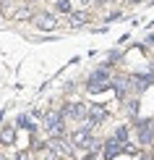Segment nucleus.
Returning a JSON list of instances; mask_svg holds the SVG:
<instances>
[{
	"label": "nucleus",
	"mask_w": 154,
	"mask_h": 160,
	"mask_svg": "<svg viewBox=\"0 0 154 160\" xmlns=\"http://www.w3.org/2000/svg\"><path fill=\"white\" fill-rule=\"evenodd\" d=\"M16 160H29V152H18V158Z\"/></svg>",
	"instance_id": "nucleus-16"
},
{
	"label": "nucleus",
	"mask_w": 154,
	"mask_h": 160,
	"mask_svg": "<svg viewBox=\"0 0 154 160\" xmlns=\"http://www.w3.org/2000/svg\"><path fill=\"white\" fill-rule=\"evenodd\" d=\"M112 139H118L120 144H125V142H128V129H125V126H118V129H115V137H112Z\"/></svg>",
	"instance_id": "nucleus-12"
},
{
	"label": "nucleus",
	"mask_w": 154,
	"mask_h": 160,
	"mask_svg": "<svg viewBox=\"0 0 154 160\" xmlns=\"http://www.w3.org/2000/svg\"><path fill=\"white\" fill-rule=\"evenodd\" d=\"M128 113H131V116L138 113V100H131V102H128Z\"/></svg>",
	"instance_id": "nucleus-15"
},
{
	"label": "nucleus",
	"mask_w": 154,
	"mask_h": 160,
	"mask_svg": "<svg viewBox=\"0 0 154 160\" xmlns=\"http://www.w3.org/2000/svg\"><path fill=\"white\" fill-rule=\"evenodd\" d=\"M44 131H47L50 137H63L65 118H63L60 110H47V113H44Z\"/></svg>",
	"instance_id": "nucleus-1"
},
{
	"label": "nucleus",
	"mask_w": 154,
	"mask_h": 160,
	"mask_svg": "<svg viewBox=\"0 0 154 160\" xmlns=\"http://www.w3.org/2000/svg\"><path fill=\"white\" fill-rule=\"evenodd\" d=\"M120 150H123V144H120L118 139H110V142L105 144V160H112L115 155H120Z\"/></svg>",
	"instance_id": "nucleus-7"
},
{
	"label": "nucleus",
	"mask_w": 154,
	"mask_h": 160,
	"mask_svg": "<svg viewBox=\"0 0 154 160\" xmlns=\"http://www.w3.org/2000/svg\"><path fill=\"white\" fill-rule=\"evenodd\" d=\"M0 160H3V158H0Z\"/></svg>",
	"instance_id": "nucleus-21"
},
{
	"label": "nucleus",
	"mask_w": 154,
	"mask_h": 160,
	"mask_svg": "<svg viewBox=\"0 0 154 160\" xmlns=\"http://www.w3.org/2000/svg\"><path fill=\"white\" fill-rule=\"evenodd\" d=\"M131 87H136V89H146L152 82H154V76L152 74H136V76H131Z\"/></svg>",
	"instance_id": "nucleus-6"
},
{
	"label": "nucleus",
	"mask_w": 154,
	"mask_h": 160,
	"mask_svg": "<svg viewBox=\"0 0 154 160\" xmlns=\"http://www.w3.org/2000/svg\"><path fill=\"white\" fill-rule=\"evenodd\" d=\"M55 11L68 16V13H73V3H71V0H55Z\"/></svg>",
	"instance_id": "nucleus-9"
},
{
	"label": "nucleus",
	"mask_w": 154,
	"mask_h": 160,
	"mask_svg": "<svg viewBox=\"0 0 154 160\" xmlns=\"http://www.w3.org/2000/svg\"><path fill=\"white\" fill-rule=\"evenodd\" d=\"M24 3H26V5H29V3H37V0H24Z\"/></svg>",
	"instance_id": "nucleus-19"
},
{
	"label": "nucleus",
	"mask_w": 154,
	"mask_h": 160,
	"mask_svg": "<svg viewBox=\"0 0 154 160\" xmlns=\"http://www.w3.org/2000/svg\"><path fill=\"white\" fill-rule=\"evenodd\" d=\"M91 3V0H78V5H89Z\"/></svg>",
	"instance_id": "nucleus-17"
},
{
	"label": "nucleus",
	"mask_w": 154,
	"mask_h": 160,
	"mask_svg": "<svg viewBox=\"0 0 154 160\" xmlns=\"http://www.w3.org/2000/svg\"><path fill=\"white\" fill-rule=\"evenodd\" d=\"M0 139H3V142H8V144H11L13 139H16V131H13V129H5V131H3V137H0Z\"/></svg>",
	"instance_id": "nucleus-14"
},
{
	"label": "nucleus",
	"mask_w": 154,
	"mask_h": 160,
	"mask_svg": "<svg viewBox=\"0 0 154 160\" xmlns=\"http://www.w3.org/2000/svg\"><path fill=\"white\" fill-rule=\"evenodd\" d=\"M68 24L71 26H84L86 24V13H76V11L68 13Z\"/></svg>",
	"instance_id": "nucleus-10"
},
{
	"label": "nucleus",
	"mask_w": 154,
	"mask_h": 160,
	"mask_svg": "<svg viewBox=\"0 0 154 160\" xmlns=\"http://www.w3.org/2000/svg\"><path fill=\"white\" fill-rule=\"evenodd\" d=\"M128 3H131V5H138V3H144V0H128Z\"/></svg>",
	"instance_id": "nucleus-18"
},
{
	"label": "nucleus",
	"mask_w": 154,
	"mask_h": 160,
	"mask_svg": "<svg viewBox=\"0 0 154 160\" xmlns=\"http://www.w3.org/2000/svg\"><path fill=\"white\" fill-rule=\"evenodd\" d=\"M18 126H21V129H26V131H34V129H37V126L31 123V118L26 116V113H24V116H18Z\"/></svg>",
	"instance_id": "nucleus-13"
},
{
	"label": "nucleus",
	"mask_w": 154,
	"mask_h": 160,
	"mask_svg": "<svg viewBox=\"0 0 154 160\" xmlns=\"http://www.w3.org/2000/svg\"><path fill=\"white\" fill-rule=\"evenodd\" d=\"M71 142L76 144V147H89V144H91V129H86V126H78V129L71 134Z\"/></svg>",
	"instance_id": "nucleus-3"
},
{
	"label": "nucleus",
	"mask_w": 154,
	"mask_h": 160,
	"mask_svg": "<svg viewBox=\"0 0 154 160\" xmlns=\"http://www.w3.org/2000/svg\"><path fill=\"white\" fill-rule=\"evenodd\" d=\"M99 3H112V0H99Z\"/></svg>",
	"instance_id": "nucleus-20"
},
{
	"label": "nucleus",
	"mask_w": 154,
	"mask_h": 160,
	"mask_svg": "<svg viewBox=\"0 0 154 160\" xmlns=\"http://www.w3.org/2000/svg\"><path fill=\"white\" fill-rule=\"evenodd\" d=\"M105 82H112V79H110V71H107V68H97V71H91L89 84H105Z\"/></svg>",
	"instance_id": "nucleus-8"
},
{
	"label": "nucleus",
	"mask_w": 154,
	"mask_h": 160,
	"mask_svg": "<svg viewBox=\"0 0 154 160\" xmlns=\"http://www.w3.org/2000/svg\"><path fill=\"white\" fill-rule=\"evenodd\" d=\"M138 142L141 144L154 142V121H138Z\"/></svg>",
	"instance_id": "nucleus-4"
},
{
	"label": "nucleus",
	"mask_w": 154,
	"mask_h": 160,
	"mask_svg": "<svg viewBox=\"0 0 154 160\" xmlns=\"http://www.w3.org/2000/svg\"><path fill=\"white\" fill-rule=\"evenodd\" d=\"M55 13H37L34 16V26L37 29H42V32H50V29H55Z\"/></svg>",
	"instance_id": "nucleus-5"
},
{
	"label": "nucleus",
	"mask_w": 154,
	"mask_h": 160,
	"mask_svg": "<svg viewBox=\"0 0 154 160\" xmlns=\"http://www.w3.org/2000/svg\"><path fill=\"white\" fill-rule=\"evenodd\" d=\"M112 87H115V95H118V97H125V89H128V79H115V82H112Z\"/></svg>",
	"instance_id": "nucleus-11"
},
{
	"label": "nucleus",
	"mask_w": 154,
	"mask_h": 160,
	"mask_svg": "<svg viewBox=\"0 0 154 160\" xmlns=\"http://www.w3.org/2000/svg\"><path fill=\"white\" fill-rule=\"evenodd\" d=\"M63 118H73V121H84L86 118V105L84 102H71L63 108Z\"/></svg>",
	"instance_id": "nucleus-2"
}]
</instances>
